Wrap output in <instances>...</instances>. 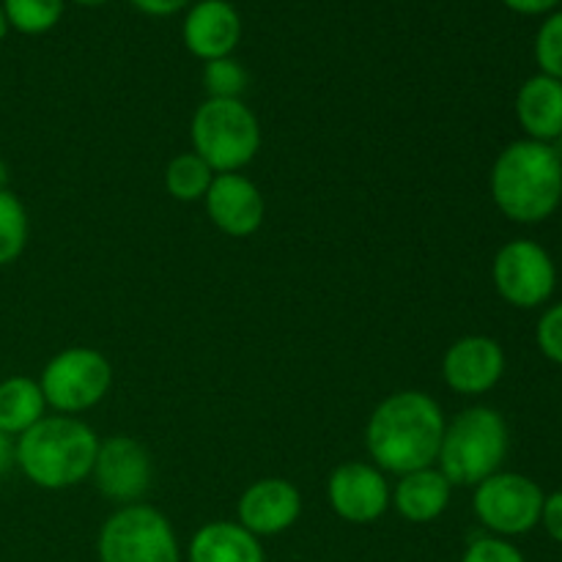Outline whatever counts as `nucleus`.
I'll list each match as a JSON object with an SVG mask.
<instances>
[{
  "label": "nucleus",
  "instance_id": "6ab92c4d",
  "mask_svg": "<svg viewBox=\"0 0 562 562\" xmlns=\"http://www.w3.org/2000/svg\"><path fill=\"white\" fill-rule=\"evenodd\" d=\"M42 417H47V401L38 379L9 376L0 382V434L11 439L22 437Z\"/></svg>",
  "mask_w": 562,
  "mask_h": 562
},
{
  "label": "nucleus",
  "instance_id": "f257e3e1",
  "mask_svg": "<svg viewBox=\"0 0 562 562\" xmlns=\"http://www.w3.org/2000/svg\"><path fill=\"white\" fill-rule=\"evenodd\" d=\"M445 412L423 390H401L387 395L371 412L366 426V448L382 472L409 475L434 467L445 437Z\"/></svg>",
  "mask_w": 562,
  "mask_h": 562
},
{
  "label": "nucleus",
  "instance_id": "7c9ffc66",
  "mask_svg": "<svg viewBox=\"0 0 562 562\" xmlns=\"http://www.w3.org/2000/svg\"><path fill=\"white\" fill-rule=\"evenodd\" d=\"M3 190H9V165L0 159V192Z\"/></svg>",
  "mask_w": 562,
  "mask_h": 562
},
{
  "label": "nucleus",
  "instance_id": "a211bd4d",
  "mask_svg": "<svg viewBox=\"0 0 562 562\" xmlns=\"http://www.w3.org/2000/svg\"><path fill=\"white\" fill-rule=\"evenodd\" d=\"M187 562H267L261 538L239 521H209L192 536Z\"/></svg>",
  "mask_w": 562,
  "mask_h": 562
},
{
  "label": "nucleus",
  "instance_id": "20e7f679",
  "mask_svg": "<svg viewBox=\"0 0 562 562\" xmlns=\"http://www.w3.org/2000/svg\"><path fill=\"white\" fill-rule=\"evenodd\" d=\"M508 450V420L492 406H470L445 426L437 464L453 488H475L503 470Z\"/></svg>",
  "mask_w": 562,
  "mask_h": 562
},
{
  "label": "nucleus",
  "instance_id": "cd10ccee",
  "mask_svg": "<svg viewBox=\"0 0 562 562\" xmlns=\"http://www.w3.org/2000/svg\"><path fill=\"white\" fill-rule=\"evenodd\" d=\"M140 14L148 16H173L179 11L190 9L192 0H130Z\"/></svg>",
  "mask_w": 562,
  "mask_h": 562
},
{
  "label": "nucleus",
  "instance_id": "f03ea898",
  "mask_svg": "<svg viewBox=\"0 0 562 562\" xmlns=\"http://www.w3.org/2000/svg\"><path fill=\"white\" fill-rule=\"evenodd\" d=\"M494 206L510 223H547L562 203V157L538 140H514L497 154L488 173Z\"/></svg>",
  "mask_w": 562,
  "mask_h": 562
},
{
  "label": "nucleus",
  "instance_id": "2eb2a0df",
  "mask_svg": "<svg viewBox=\"0 0 562 562\" xmlns=\"http://www.w3.org/2000/svg\"><path fill=\"white\" fill-rule=\"evenodd\" d=\"M181 42L203 64L228 58L241 42V16L231 0H198L181 22Z\"/></svg>",
  "mask_w": 562,
  "mask_h": 562
},
{
  "label": "nucleus",
  "instance_id": "bb28decb",
  "mask_svg": "<svg viewBox=\"0 0 562 562\" xmlns=\"http://www.w3.org/2000/svg\"><path fill=\"white\" fill-rule=\"evenodd\" d=\"M541 525H543V530H547V536L562 547V488L560 492L547 494V497H543Z\"/></svg>",
  "mask_w": 562,
  "mask_h": 562
},
{
  "label": "nucleus",
  "instance_id": "dca6fc26",
  "mask_svg": "<svg viewBox=\"0 0 562 562\" xmlns=\"http://www.w3.org/2000/svg\"><path fill=\"white\" fill-rule=\"evenodd\" d=\"M516 121L527 140L554 143L562 137V82L549 75H532L516 93Z\"/></svg>",
  "mask_w": 562,
  "mask_h": 562
},
{
  "label": "nucleus",
  "instance_id": "4be33fe9",
  "mask_svg": "<svg viewBox=\"0 0 562 562\" xmlns=\"http://www.w3.org/2000/svg\"><path fill=\"white\" fill-rule=\"evenodd\" d=\"M31 220L25 206L11 190L0 192V267H9L25 252Z\"/></svg>",
  "mask_w": 562,
  "mask_h": 562
},
{
  "label": "nucleus",
  "instance_id": "c756f323",
  "mask_svg": "<svg viewBox=\"0 0 562 562\" xmlns=\"http://www.w3.org/2000/svg\"><path fill=\"white\" fill-rule=\"evenodd\" d=\"M11 467H14V442H11V437L0 434V477H3Z\"/></svg>",
  "mask_w": 562,
  "mask_h": 562
},
{
  "label": "nucleus",
  "instance_id": "423d86ee",
  "mask_svg": "<svg viewBox=\"0 0 562 562\" xmlns=\"http://www.w3.org/2000/svg\"><path fill=\"white\" fill-rule=\"evenodd\" d=\"M99 562H181L179 538L162 510L146 503L121 505L97 538Z\"/></svg>",
  "mask_w": 562,
  "mask_h": 562
},
{
  "label": "nucleus",
  "instance_id": "f3484780",
  "mask_svg": "<svg viewBox=\"0 0 562 562\" xmlns=\"http://www.w3.org/2000/svg\"><path fill=\"white\" fill-rule=\"evenodd\" d=\"M450 497H453V483L439 472V467H426L398 477L390 505L398 510L401 519L412 525H428L448 510Z\"/></svg>",
  "mask_w": 562,
  "mask_h": 562
},
{
  "label": "nucleus",
  "instance_id": "b1692460",
  "mask_svg": "<svg viewBox=\"0 0 562 562\" xmlns=\"http://www.w3.org/2000/svg\"><path fill=\"white\" fill-rule=\"evenodd\" d=\"M536 64L541 75L562 82V11H554L543 20L536 36Z\"/></svg>",
  "mask_w": 562,
  "mask_h": 562
},
{
  "label": "nucleus",
  "instance_id": "f8f14e48",
  "mask_svg": "<svg viewBox=\"0 0 562 562\" xmlns=\"http://www.w3.org/2000/svg\"><path fill=\"white\" fill-rule=\"evenodd\" d=\"M505 349L488 335H464L442 357V379L453 393L477 398L503 382Z\"/></svg>",
  "mask_w": 562,
  "mask_h": 562
},
{
  "label": "nucleus",
  "instance_id": "5701e85b",
  "mask_svg": "<svg viewBox=\"0 0 562 562\" xmlns=\"http://www.w3.org/2000/svg\"><path fill=\"white\" fill-rule=\"evenodd\" d=\"M247 86H250V75L239 60L217 58L203 64V88H206V99H241Z\"/></svg>",
  "mask_w": 562,
  "mask_h": 562
},
{
  "label": "nucleus",
  "instance_id": "0eeeda50",
  "mask_svg": "<svg viewBox=\"0 0 562 562\" xmlns=\"http://www.w3.org/2000/svg\"><path fill=\"white\" fill-rule=\"evenodd\" d=\"M110 384H113V366L102 351L91 346H71L58 351L44 366L38 379L49 409L71 417L93 409L110 393Z\"/></svg>",
  "mask_w": 562,
  "mask_h": 562
},
{
  "label": "nucleus",
  "instance_id": "ddd939ff",
  "mask_svg": "<svg viewBox=\"0 0 562 562\" xmlns=\"http://www.w3.org/2000/svg\"><path fill=\"white\" fill-rule=\"evenodd\" d=\"M209 220L217 231L234 239H247L263 225L267 203L261 190L241 173H217L206 198H203Z\"/></svg>",
  "mask_w": 562,
  "mask_h": 562
},
{
  "label": "nucleus",
  "instance_id": "39448f33",
  "mask_svg": "<svg viewBox=\"0 0 562 562\" xmlns=\"http://www.w3.org/2000/svg\"><path fill=\"white\" fill-rule=\"evenodd\" d=\"M190 137L214 173H239L261 148V124L245 99H206L192 115Z\"/></svg>",
  "mask_w": 562,
  "mask_h": 562
},
{
  "label": "nucleus",
  "instance_id": "2f4dec72",
  "mask_svg": "<svg viewBox=\"0 0 562 562\" xmlns=\"http://www.w3.org/2000/svg\"><path fill=\"white\" fill-rule=\"evenodd\" d=\"M71 3L88 5V9H93V5H104V3H110V0H71Z\"/></svg>",
  "mask_w": 562,
  "mask_h": 562
},
{
  "label": "nucleus",
  "instance_id": "1a4fd4ad",
  "mask_svg": "<svg viewBox=\"0 0 562 562\" xmlns=\"http://www.w3.org/2000/svg\"><path fill=\"white\" fill-rule=\"evenodd\" d=\"M492 283L510 307L532 311L552 300L558 289V267L543 245L532 239H514L494 256Z\"/></svg>",
  "mask_w": 562,
  "mask_h": 562
},
{
  "label": "nucleus",
  "instance_id": "aec40b11",
  "mask_svg": "<svg viewBox=\"0 0 562 562\" xmlns=\"http://www.w3.org/2000/svg\"><path fill=\"white\" fill-rule=\"evenodd\" d=\"M214 176L217 173L195 151H184L170 159L168 168H165V190L181 203L203 201Z\"/></svg>",
  "mask_w": 562,
  "mask_h": 562
},
{
  "label": "nucleus",
  "instance_id": "9d476101",
  "mask_svg": "<svg viewBox=\"0 0 562 562\" xmlns=\"http://www.w3.org/2000/svg\"><path fill=\"white\" fill-rule=\"evenodd\" d=\"M91 481L99 488V494H104L113 503H140L154 481L151 453L135 437L115 434V437L99 442Z\"/></svg>",
  "mask_w": 562,
  "mask_h": 562
},
{
  "label": "nucleus",
  "instance_id": "412c9836",
  "mask_svg": "<svg viewBox=\"0 0 562 562\" xmlns=\"http://www.w3.org/2000/svg\"><path fill=\"white\" fill-rule=\"evenodd\" d=\"M5 25L22 36H42L53 31L66 11V0H3Z\"/></svg>",
  "mask_w": 562,
  "mask_h": 562
},
{
  "label": "nucleus",
  "instance_id": "393cba45",
  "mask_svg": "<svg viewBox=\"0 0 562 562\" xmlns=\"http://www.w3.org/2000/svg\"><path fill=\"white\" fill-rule=\"evenodd\" d=\"M536 344L549 362L562 366V302H554L541 313L536 327Z\"/></svg>",
  "mask_w": 562,
  "mask_h": 562
},
{
  "label": "nucleus",
  "instance_id": "473e14b6",
  "mask_svg": "<svg viewBox=\"0 0 562 562\" xmlns=\"http://www.w3.org/2000/svg\"><path fill=\"white\" fill-rule=\"evenodd\" d=\"M5 33H9V25H5L3 9H0V42H3V38H5Z\"/></svg>",
  "mask_w": 562,
  "mask_h": 562
},
{
  "label": "nucleus",
  "instance_id": "9b49d317",
  "mask_svg": "<svg viewBox=\"0 0 562 562\" xmlns=\"http://www.w3.org/2000/svg\"><path fill=\"white\" fill-rule=\"evenodd\" d=\"M387 475L368 461H346L335 467L327 481V499L335 516L349 525H373L390 508Z\"/></svg>",
  "mask_w": 562,
  "mask_h": 562
},
{
  "label": "nucleus",
  "instance_id": "7ed1b4c3",
  "mask_svg": "<svg viewBox=\"0 0 562 562\" xmlns=\"http://www.w3.org/2000/svg\"><path fill=\"white\" fill-rule=\"evenodd\" d=\"M102 439L71 415H47L14 442V467L38 488L64 492L88 481Z\"/></svg>",
  "mask_w": 562,
  "mask_h": 562
},
{
  "label": "nucleus",
  "instance_id": "4468645a",
  "mask_svg": "<svg viewBox=\"0 0 562 562\" xmlns=\"http://www.w3.org/2000/svg\"><path fill=\"white\" fill-rule=\"evenodd\" d=\"M236 514H239V525L256 538L280 536L300 521L302 494L285 477H261L245 488Z\"/></svg>",
  "mask_w": 562,
  "mask_h": 562
},
{
  "label": "nucleus",
  "instance_id": "a878e982",
  "mask_svg": "<svg viewBox=\"0 0 562 562\" xmlns=\"http://www.w3.org/2000/svg\"><path fill=\"white\" fill-rule=\"evenodd\" d=\"M461 562H527L519 547L508 541V538L497 536H481L475 541H470V547L464 549V558Z\"/></svg>",
  "mask_w": 562,
  "mask_h": 562
},
{
  "label": "nucleus",
  "instance_id": "6e6552de",
  "mask_svg": "<svg viewBox=\"0 0 562 562\" xmlns=\"http://www.w3.org/2000/svg\"><path fill=\"white\" fill-rule=\"evenodd\" d=\"M543 488L521 472H494L477 483L472 494V510L477 521L497 538H519L541 525Z\"/></svg>",
  "mask_w": 562,
  "mask_h": 562
},
{
  "label": "nucleus",
  "instance_id": "c85d7f7f",
  "mask_svg": "<svg viewBox=\"0 0 562 562\" xmlns=\"http://www.w3.org/2000/svg\"><path fill=\"white\" fill-rule=\"evenodd\" d=\"M510 11L516 14H527V16H536V14H549L560 0H503Z\"/></svg>",
  "mask_w": 562,
  "mask_h": 562
}]
</instances>
